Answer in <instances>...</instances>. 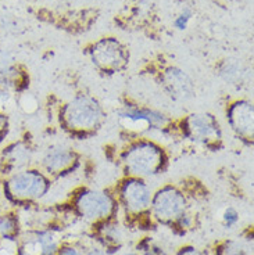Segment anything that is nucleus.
<instances>
[{"label":"nucleus","mask_w":254,"mask_h":255,"mask_svg":"<svg viewBox=\"0 0 254 255\" xmlns=\"http://www.w3.org/2000/svg\"><path fill=\"white\" fill-rule=\"evenodd\" d=\"M121 165L128 176L146 179L164 171L167 155L164 148L150 139H138L121 153Z\"/></svg>","instance_id":"f257e3e1"},{"label":"nucleus","mask_w":254,"mask_h":255,"mask_svg":"<svg viewBox=\"0 0 254 255\" xmlns=\"http://www.w3.org/2000/svg\"><path fill=\"white\" fill-rule=\"evenodd\" d=\"M106 120V111L93 96L78 95L60 111V122L72 134L96 132Z\"/></svg>","instance_id":"f03ea898"},{"label":"nucleus","mask_w":254,"mask_h":255,"mask_svg":"<svg viewBox=\"0 0 254 255\" xmlns=\"http://www.w3.org/2000/svg\"><path fill=\"white\" fill-rule=\"evenodd\" d=\"M117 118L122 129L136 134L161 132L171 124L168 115L163 111L132 103L118 109Z\"/></svg>","instance_id":"7ed1b4c3"},{"label":"nucleus","mask_w":254,"mask_h":255,"mask_svg":"<svg viewBox=\"0 0 254 255\" xmlns=\"http://www.w3.org/2000/svg\"><path fill=\"white\" fill-rule=\"evenodd\" d=\"M50 179L42 169L24 168L10 173L4 180V193L14 201H33L47 194Z\"/></svg>","instance_id":"20e7f679"},{"label":"nucleus","mask_w":254,"mask_h":255,"mask_svg":"<svg viewBox=\"0 0 254 255\" xmlns=\"http://www.w3.org/2000/svg\"><path fill=\"white\" fill-rule=\"evenodd\" d=\"M182 133L197 144L213 147L223 139L220 122L209 113H193L182 121Z\"/></svg>","instance_id":"39448f33"},{"label":"nucleus","mask_w":254,"mask_h":255,"mask_svg":"<svg viewBox=\"0 0 254 255\" xmlns=\"http://www.w3.org/2000/svg\"><path fill=\"white\" fill-rule=\"evenodd\" d=\"M152 214L161 222H177L186 211V197L175 186H164L153 194Z\"/></svg>","instance_id":"423d86ee"},{"label":"nucleus","mask_w":254,"mask_h":255,"mask_svg":"<svg viewBox=\"0 0 254 255\" xmlns=\"http://www.w3.org/2000/svg\"><path fill=\"white\" fill-rule=\"evenodd\" d=\"M90 58L99 70L114 74L125 68L129 56L127 49L117 39L104 38L92 46Z\"/></svg>","instance_id":"0eeeda50"},{"label":"nucleus","mask_w":254,"mask_h":255,"mask_svg":"<svg viewBox=\"0 0 254 255\" xmlns=\"http://www.w3.org/2000/svg\"><path fill=\"white\" fill-rule=\"evenodd\" d=\"M75 208L86 219L103 221L114 212L115 201L107 191L85 189L76 196Z\"/></svg>","instance_id":"6e6552de"},{"label":"nucleus","mask_w":254,"mask_h":255,"mask_svg":"<svg viewBox=\"0 0 254 255\" xmlns=\"http://www.w3.org/2000/svg\"><path fill=\"white\" fill-rule=\"evenodd\" d=\"M118 194L125 210L132 214H142L152 204L153 190L145 179L128 176L120 185Z\"/></svg>","instance_id":"1a4fd4ad"},{"label":"nucleus","mask_w":254,"mask_h":255,"mask_svg":"<svg viewBox=\"0 0 254 255\" xmlns=\"http://www.w3.org/2000/svg\"><path fill=\"white\" fill-rule=\"evenodd\" d=\"M79 157L68 146L56 144L49 147L40 159V169L47 176H61L64 173H70L78 165Z\"/></svg>","instance_id":"9d476101"},{"label":"nucleus","mask_w":254,"mask_h":255,"mask_svg":"<svg viewBox=\"0 0 254 255\" xmlns=\"http://www.w3.org/2000/svg\"><path fill=\"white\" fill-rule=\"evenodd\" d=\"M227 120L231 129L242 140L253 143L254 137V109L253 103L241 99L229 104Z\"/></svg>","instance_id":"9b49d317"},{"label":"nucleus","mask_w":254,"mask_h":255,"mask_svg":"<svg viewBox=\"0 0 254 255\" xmlns=\"http://www.w3.org/2000/svg\"><path fill=\"white\" fill-rule=\"evenodd\" d=\"M161 86L177 102H188L195 96V83L179 67H168L161 74Z\"/></svg>","instance_id":"f8f14e48"},{"label":"nucleus","mask_w":254,"mask_h":255,"mask_svg":"<svg viewBox=\"0 0 254 255\" xmlns=\"http://www.w3.org/2000/svg\"><path fill=\"white\" fill-rule=\"evenodd\" d=\"M32 161V148L26 141L17 140L0 151V172L4 175L28 168Z\"/></svg>","instance_id":"ddd939ff"},{"label":"nucleus","mask_w":254,"mask_h":255,"mask_svg":"<svg viewBox=\"0 0 254 255\" xmlns=\"http://www.w3.org/2000/svg\"><path fill=\"white\" fill-rule=\"evenodd\" d=\"M245 75H246V72L243 70L241 63L234 61V60H227L220 67V77L229 85H234V86L242 85Z\"/></svg>","instance_id":"4468645a"},{"label":"nucleus","mask_w":254,"mask_h":255,"mask_svg":"<svg viewBox=\"0 0 254 255\" xmlns=\"http://www.w3.org/2000/svg\"><path fill=\"white\" fill-rule=\"evenodd\" d=\"M35 242L39 247V255H56L60 250L57 239L49 230L39 232Z\"/></svg>","instance_id":"2eb2a0df"},{"label":"nucleus","mask_w":254,"mask_h":255,"mask_svg":"<svg viewBox=\"0 0 254 255\" xmlns=\"http://www.w3.org/2000/svg\"><path fill=\"white\" fill-rule=\"evenodd\" d=\"M18 232V219L13 214L0 215V235L4 239H11Z\"/></svg>","instance_id":"dca6fc26"},{"label":"nucleus","mask_w":254,"mask_h":255,"mask_svg":"<svg viewBox=\"0 0 254 255\" xmlns=\"http://www.w3.org/2000/svg\"><path fill=\"white\" fill-rule=\"evenodd\" d=\"M218 255H249L246 247L239 242H227L218 251Z\"/></svg>","instance_id":"f3484780"},{"label":"nucleus","mask_w":254,"mask_h":255,"mask_svg":"<svg viewBox=\"0 0 254 255\" xmlns=\"http://www.w3.org/2000/svg\"><path fill=\"white\" fill-rule=\"evenodd\" d=\"M223 222L227 228H234L236 223L239 222V212L234 207H228L224 211Z\"/></svg>","instance_id":"a211bd4d"},{"label":"nucleus","mask_w":254,"mask_h":255,"mask_svg":"<svg viewBox=\"0 0 254 255\" xmlns=\"http://www.w3.org/2000/svg\"><path fill=\"white\" fill-rule=\"evenodd\" d=\"M192 15H193L192 10H189V8H185L184 11L179 14L178 17L175 18V21H174V25H175V28H178V29H181V31L186 29V26H188V24H189Z\"/></svg>","instance_id":"6ab92c4d"},{"label":"nucleus","mask_w":254,"mask_h":255,"mask_svg":"<svg viewBox=\"0 0 254 255\" xmlns=\"http://www.w3.org/2000/svg\"><path fill=\"white\" fill-rule=\"evenodd\" d=\"M10 129V122H8V117L4 113L0 111V143L4 140Z\"/></svg>","instance_id":"aec40b11"},{"label":"nucleus","mask_w":254,"mask_h":255,"mask_svg":"<svg viewBox=\"0 0 254 255\" xmlns=\"http://www.w3.org/2000/svg\"><path fill=\"white\" fill-rule=\"evenodd\" d=\"M56 255H82V253L75 247H64L58 250Z\"/></svg>","instance_id":"412c9836"},{"label":"nucleus","mask_w":254,"mask_h":255,"mask_svg":"<svg viewBox=\"0 0 254 255\" xmlns=\"http://www.w3.org/2000/svg\"><path fill=\"white\" fill-rule=\"evenodd\" d=\"M179 255H202L197 250L195 249H182Z\"/></svg>","instance_id":"4be33fe9"},{"label":"nucleus","mask_w":254,"mask_h":255,"mask_svg":"<svg viewBox=\"0 0 254 255\" xmlns=\"http://www.w3.org/2000/svg\"><path fill=\"white\" fill-rule=\"evenodd\" d=\"M86 255H106V251H103L102 249H90Z\"/></svg>","instance_id":"5701e85b"},{"label":"nucleus","mask_w":254,"mask_h":255,"mask_svg":"<svg viewBox=\"0 0 254 255\" xmlns=\"http://www.w3.org/2000/svg\"><path fill=\"white\" fill-rule=\"evenodd\" d=\"M124 255H139V254H136V253H127V254H124Z\"/></svg>","instance_id":"b1692460"}]
</instances>
